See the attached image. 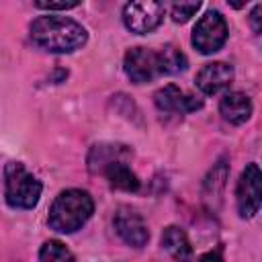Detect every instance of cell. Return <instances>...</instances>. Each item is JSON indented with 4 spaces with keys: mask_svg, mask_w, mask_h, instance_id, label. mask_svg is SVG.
<instances>
[{
    "mask_svg": "<svg viewBox=\"0 0 262 262\" xmlns=\"http://www.w3.org/2000/svg\"><path fill=\"white\" fill-rule=\"evenodd\" d=\"M29 33L35 45L51 53H72L80 49L88 39L86 29L80 23L68 16H53V14L35 18L31 23Z\"/></svg>",
    "mask_w": 262,
    "mask_h": 262,
    "instance_id": "cell-1",
    "label": "cell"
},
{
    "mask_svg": "<svg viewBox=\"0 0 262 262\" xmlns=\"http://www.w3.org/2000/svg\"><path fill=\"white\" fill-rule=\"evenodd\" d=\"M94 203L86 190L70 188L55 196L49 209V227L57 233H74L78 231L92 215Z\"/></svg>",
    "mask_w": 262,
    "mask_h": 262,
    "instance_id": "cell-2",
    "label": "cell"
},
{
    "mask_svg": "<svg viewBox=\"0 0 262 262\" xmlns=\"http://www.w3.org/2000/svg\"><path fill=\"white\" fill-rule=\"evenodd\" d=\"M4 194L6 203L14 209H33L41 196V182L20 164L10 162L4 168Z\"/></svg>",
    "mask_w": 262,
    "mask_h": 262,
    "instance_id": "cell-3",
    "label": "cell"
},
{
    "mask_svg": "<svg viewBox=\"0 0 262 262\" xmlns=\"http://www.w3.org/2000/svg\"><path fill=\"white\" fill-rule=\"evenodd\" d=\"M227 41V23L219 10H207L192 29V45L209 55L219 51Z\"/></svg>",
    "mask_w": 262,
    "mask_h": 262,
    "instance_id": "cell-4",
    "label": "cell"
},
{
    "mask_svg": "<svg viewBox=\"0 0 262 262\" xmlns=\"http://www.w3.org/2000/svg\"><path fill=\"white\" fill-rule=\"evenodd\" d=\"M260 182H262V174H260L258 164H248L237 180V190H235L239 217L250 219L260 211V203H262Z\"/></svg>",
    "mask_w": 262,
    "mask_h": 262,
    "instance_id": "cell-5",
    "label": "cell"
},
{
    "mask_svg": "<svg viewBox=\"0 0 262 262\" xmlns=\"http://www.w3.org/2000/svg\"><path fill=\"white\" fill-rule=\"evenodd\" d=\"M164 14L166 6L160 2H129L123 8V23L131 33L145 35L160 27Z\"/></svg>",
    "mask_w": 262,
    "mask_h": 262,
    "instance_id": "cell-6",
    "label": "cell"
},
{
    "mask_svg": "<svg viewBox=\"0 0 262 262\" xmlns=\"http://www.w3.org/2000/svg\"><path fill=\"white\" fill-rule=\"evenodd\" d=\"M125 74L135 84L151 82L160 74L158 53L147 47H133L125 53Z\"/></svg>",
    "mask_w": 262,
    "mask_h": 262,
    "instance_id": "cell-7",
    "label": "cell"
},
{
    "mask_svg": "<svg viewBox=\"0 0 262 262\" xmlns=\"http://www.w3.org/2000/svg\"><path fill=\"white\" fill-rule=\"evenodd\" d=\"M113 223H115V231L119 233V237L125 244L133 246V248H143L147 244L149 231H147V225H145L143 217L137 211H133L129 207H121L115 213Z\"/></svg>",
    "mask_w": 262,
    "mask_h": 262,
    "instance_id": "cell-8",
    "label": "cell"
},
{
    "mask_svg": "<svg viewBox=\"0 0 262 262\" xmlns=\"http://www.w3.org/2000/svg\"><path fill=\"white\" fill-rule=\"evenodd\" d=\"M154 102L158 106L160 113H174V115H186V113H192L196 108L203 106V102L186 92H182L178 86L174 84H168L164 88H160L156 94H154Z\"/></svg>",
    "mask_w": 262,
    "mask_h": 262,
    "instance_id": "cell-9",
    "label": "cell"
},
{
    "mask_svg": "<svg viewBox=\"0 0 262 262\" xmlns=\"http://www.w3.org/2000/svg\"><path fill=\"white\" fill-rule=\"evenodd\" d=\"M233 80V68L225 61H213L207 63L199 74H196V86L203 94H217L225 90Z\"/></svg>",
    "mask_w": 262,
    "mask_h": 262,
    "instance_id": "cell-10",
    "label": "cell"
},
{
    "mask_svg": "<svg viewBox=\"0 0 262 262\" xmlns=\"http://www.w3.org/2000/svg\"><path fill=\"white\" fill-rule=\"evenodd\" d=\"M221 117L231 125H242L252 115V102L244 92H227L219 102Z\"/></svg>",
    "mask_w": 262,
    "mask_h": 262,
    "instance_id": "cell-11",
    "label": "cell"
},
{
    "mask_svg": "<svg viewBox=\"0 0 262 262\" xmlns=\"http://www.w3.org/2000/svg\"><path fill=\"white\" fill-rule=\"evenodd\" d=\"M131 156V149L127 145H117V143H100L94 145L90 156H88V166L92 172H102L106 166L115 162H125Z\"/></svg>",
    "mask_w": 262,
    "mask_h": 262,
    "instance_id": "cell-12",
    "label": "cell"
},
{
    "mask_svg": "<svg viewBox=\"0 0 262 262\" xmlns=\"http://www.w3.org/2000/svg\"><path fill=\"white\" fill-rule=\"evenodd\" d=\"M162 248L176 260V262H190L192 258V246L186 237V233L176 227V225H170L164 229L162 233Z\"/></svg>",
    "mask_w": 262,
    "mask_h": 262,
    "instance_id": "cell-13",
    "label": "cell"
},
{
    "mask_svg": "<svg viewBox=\"0 0 262 262\" xmlns=\"http://www.w3.org/2000/svg\"><path fill=\"white\" fill-rule=\"evenodd\" d=\"M102 174L106 176L108 184L113 188H117V190H125V192L139 190V178L135 176V172L125 162H115V164L106 166L102 170Z\"/></svg>",
    "mask_w": 262,
    "mask_h": 262,
    "instance_id": "cell-14",
    "label": "cell"
},
{
    "mask_svg": "<svg viewBox=\"0 0 262 262\" xmlns=\"http://www.w3.org/2000/svg\"><path fill=\"white\" fill-rule=\"evenodd\" d=\"M158 66H160V74H180L186 70L188 59L186 55L176 47V45H166L162 47V51H158Z\"/></svg>",
    "mask_w": 262,
    "mask_h": 262,
    "instance_id": "cell-15",
    "label": "cell"
},
{
    "mask_svg": "<svg viewBox=\"0 0 262 262\" xmlns=\"http://www.w3.org/2000/svg\"><path fill=\"white\" fill-rule=\"evenodd\" d=\"M39 262H76L74 254L66 248V244L57 239H49L39 250Z\"/></svg>",
    "mask_w": 262,
    "mask_h": 262,
    "instance_id": "cell-16",
    "label": "cell"
},
{
    "mask_svg": "<svg viewBox=\"0 0 262 262\" xmlns=\"http://www.w3.org/2000/svg\"><path fill=\"white\" fill-rule=\"evenodd\" d=\"M199 8H201V2H176V4H172L170 12L176 23H186Z\"/></svg>",
    "mask_w": 262,
    "mask_h": 262,
    "instance_id": "cell-17",
    "label": "cell"
},
{
    "mask_svg": "<svg viewBox=\"0 0 262 262\" xmlns=\"http://www.w3.org/2000/svg\"><path fill=\"white\" fill-rule=\"evenodd\" d=\"M80 2H76V0H72V2H35V6L37 8H43V10H68V8H76Z\"/></svg>",
    "mask_w": 262,
    "mask_h": 262,
    "instance_id": "cell-18",
    "label": "cell"
},
{
    "mask_svg": "<svg viewBox=\"0 0 262 262\" xmlns=\"http://www.w3.org/2000/svg\"><path fill=\"white\" fill-rule=\"evenodd\" d=\"M260 12H262V6L256 4L254 10H252V14H250V23H252L254 33H260Z\"/></svg>",
    "mask_w": 262,
    "mask_h": 262,
    "instance_id": "cell-19",
    "label": "cell"
},
{
    "mask_svg": "<svg viewBox=\"0 0 262 262\" xmlns=\"http://www.w3.org/2000/svg\"><path fill=\"white\" fill-rule=\"evenodd\" d=\"M199 262H223V256H221V250H213L205 256H201Z\"/></svg>",
    "mask_w": 262,
    "mask_h": 262,
    "instance_id": "cell-20",
    "label": "cell"
}]
</instances>
